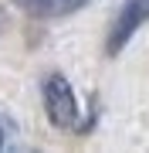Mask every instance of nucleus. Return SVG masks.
Here are the masks:
<instances>
[{
  "label": "nucleus",
  "mask_w": 149,
  "mask_h": 153,
  "mask_svg": "<svg viewBox=\"0 0 149 153\" xmlns=\"http://www.w3.org/2000/svg\"><path fill=\"white\" fill-rule=\"evenodd\" d=\"M44 112L48 119L58 126V129H78L81 123V109H78V99H75V88L68 85L65 75H48L44 78Z\"/></svg>",
  "instance_id": "1"
},
{
  "label": "nucleus",
  "mask_w": 149,
  "mask_h": 153,
  "mask_svg": "<svg viewBox=\"0 0 149 153\" xmlns=\"http://www.w3.org/2000/svg\"><path fill=\"white\" fill-rule=\"evenodd\" d=\"M146 21H149V0H126V4L119 7V14H115V24H112V31H109L105 51H109V55H119Z\"/></svg>",
  "instance_id": "2"
},
{
  "label": "nucleus",
  "mask_w": 149,
  "mask_h": 153,
  "mask_svg": "<svg viewBox=\"0 0 149 153\" xmlns=\"http://www.w3.org/2000/svg\"><path fill=\"white\" fill-rule=\"evenodd\" d=\"M14 4L24 7V10H31V14H41V17L54 14V0H14Z\"/></svg>",
  "instance_id": "3"
},
{
  "label": "nucleus",
  "mask_w": 149,
  "mask_h": 153,
  "mask_svg": "<svg viewBox=\"0 0 149 153\" xmlns=\"http://www.w3.org/2000/svg\"><path fill=\"white\" fill-rule=\"evenodd\" d=\"M92 0H54V14H75L81 7H88Z\"/></svg>",
  "instance_id": "4"
},
{
  "label": "nucleus",
  "mask_w": 149,
  "mask_h": 153,
  "mask_svg": "<svg viewBox=\"0 0 149 153\" xmlns=\"http://www.w3.org/2000/svg\"><path fill=\"white\" fill-rule=\"evenodd\" d=\"M0 150H4V129H0Z\"/></svg>",
  "instance_id": "5"
}]
</instances>
